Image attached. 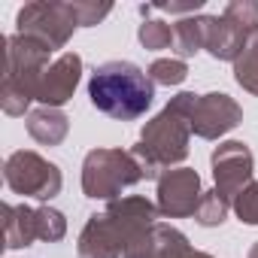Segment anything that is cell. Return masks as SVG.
Segmentation results:
<instances>
[{"instance_id":"cell-1","label":"cell","mask_w":258,"mask_h":258,"mask_svg":"<svg viewBox=\"0 0 258 258\" xmlns=\"http://www.w3.org/2000/svg\"><path fill=\"white\" fill-rule=\"evenodd\" d=\"M88 97L109 118H137L152 106L155 85L131 61H106L94 67Z\"/></svg>"}]
</instances>
